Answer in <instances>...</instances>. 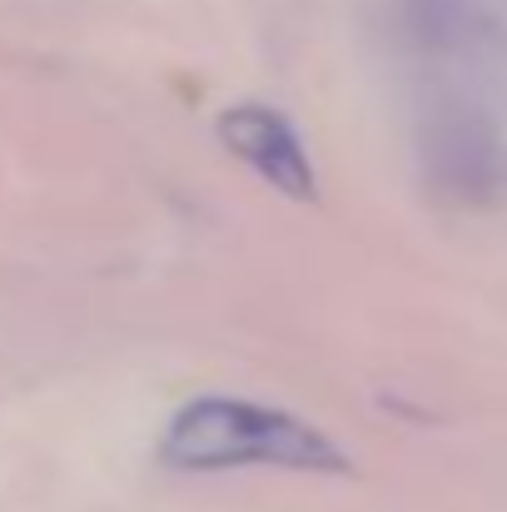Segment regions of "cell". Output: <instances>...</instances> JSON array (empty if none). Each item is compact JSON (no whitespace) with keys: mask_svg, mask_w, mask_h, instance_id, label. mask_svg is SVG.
<instances>
[{"mask_svg":"<svg viewBox=\"0 0 507 512\" xmlns=\"http://www.w3.org/2000/svg\"><path fill=\"white\" fill-rule=\"evenodd\" d=\"M160 463L179 473H224V468H284V473H348L338 453L314 423L244 403V398H194L165 428Z\"/></svg>","mask_w":507,"mask_h":512,"instance_id":"1","label":"cell"},{"mask_svg":"<svg viewBox=\"0 0 507 512\" xmlns=\"http://www.w3.org/2000/svg\"><path fill=\"white\" fill-rule=\"evenodd\" d=\"M219 140L269 189H279L289 199H304V204L319 194V179H314V165L304 155V140L294 135V125L279 110H269V105H229L219 115Z\"/></svg>","mask_w":507,"mask_h":512,"instance_id":"2","label":"cell"}]
</instances>
